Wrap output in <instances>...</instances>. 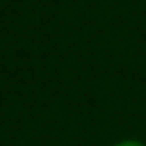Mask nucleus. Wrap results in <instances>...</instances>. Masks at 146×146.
Returning a JSON list of instances; mask_svg holds the SVG:
<instances>
[{"instance_id":"1","label":"nucleus","mask_w":146,"mask_h":146,"mask_svg":"<svg viewBox=\"0 0 146 146\" xmlns=\"http://www.w3.org/2000/svg\"><path fill=\"white\" fill-rule=\"evenodd\" d=\"M116 146H144V144H139V141H121Z\"/></svg>"}]
</instances>
